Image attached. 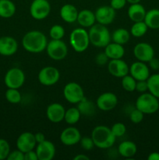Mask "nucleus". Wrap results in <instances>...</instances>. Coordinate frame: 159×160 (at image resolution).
Instances as JSON below:
<instances>
[{"instance_id": "c85d7f7f", "label": "nucleus", "mask_w": 159, "mask_h": 160, "mask_svg": "<svg viewBox=\"0 0 159 160\" xmlns=\"http://www.w3.org/2000/svg\"><path fill=\"white\" fill-rule=\"evenodd\" d=\"M148 92L157 98H159V73L150 75L147 80Z\"/></svg>"}, {"instance_id": "f03ea898", "label": "nucleus", "mask_w": 159, "mask_h": 160, "mask_svg": "<svg viewBox=\"0 0 159 160\" xmlns=\"http://www.w3.org/2000/svg\"><path fill=\"white\" fill-rule=\"evenodd\" d=\"M94 145L101 149H108L113 146L116 137L112 134L111 128L104 125L95 127L91 133Z\"/></svg>"}, {"instance_id": "423d86ee", "label": "nucleus", "mask_w": 159, "mask_h": 160, "mask_svg": "<svg viewBox=\"0 0 159 160\" xmlns=\"http://www.w3.org/2000/svg\"><path fill=\"white\" fill-rule=\"evenodd\" d=\"M46 52L51 59L60 61L66 57L68 54V47L63 41L51 39V41L48 42Z\"/></svg>"}, {"instance_id": "de8ad7c7", "label": "nucleus", "mask_w": 159, "mask_h": 160, "mask_svg": "<svg viewBox=\"0 0 159 160\" xmlns=\"http://www.w3.org/2000/svg\"><path fill=\"white\" fill-rule=\"evenodd\" d=\"M148 160H159V152H153L150 153L149 156H147Z\"/></svg>"}, {"instance_id": "9b49d317", "label": "nucleus", "mask_w": 159, "mask_h": 160, "mask_svg": "<svg viewBox=\"0 0 159 160\" xmlns=\"http://www.w3.org/2000/svg\"><path fill=\"white\" fill-rule=\"evenodd\" d=\"M133 55L138 61L148 62L154 57V50L150 44L140 42L134 46Z\"/></svg>"}, {"instance_id": "49530a36", "label": "nucleus", "mask_w": 159, "mask_h": 160, "mask_svg": "<svg viewBox=\"0 0 159 160\" xmlns=\"http://www.w3.org/2000/svg\"><path fill=\"white\" fill-rule=\"evenodd\" d=\"M34 137H35V140L37 142V144L41 143L43 141L45 140V134L41 132H37L36 134H34Z\"/></svg>"}, {"instance_id": "09e8293b", "label": "nucleus", "mask_w": 159, "mask_h": 160, "mask_svg": "<svg viewBox=\"0 0 159 160\" xmlns=\"http://www.w3.org/2000/svg\"><path fill=\"white\" fill-rule=\"evenodd\" d=\"M74 160H90V158L84 154H78L73 158Z\"/></svg>"}, {"instance_id": "cd10ccee", "label": "nucleus", "mask_w": 159, "mask_h": 160, "mask_svg": "<svg viewBox=\"0 0 159 160\" xmlns=\"http://www.w3.org/2000/svg\"><path fill=\"white\" fill-rule=\"evenodd\" d=\"M130 33L125 28H118L112 34V42L119 45H124L130 39Z\"/></svg>"}, {"instance_id": "a211bd4d", "label": "nucleus", "mask_w": 159, "mask_h": 160, "mask_svg": "<svg viewBox=\"0 0 159 160\" xmlns=\"http://www.w3.org/2000/svg\"><path fill=\"white\" fill-rule=\"evenodd\" d=\"M129 73L136 81H147L150 77V69L146 62L136 61L129 67Z\"/></svg>"}, {"instance_id": "6e6552de", "label": "nucleus", "mask_w": 159, "mask_h": 160, "mask_svg": "<svg viewBox=\"0 0 159 160\" xmlns=\"http://www.w3.org/2000/svg\"><path fill=\"white\" fill-rule=\"evenodd\" d=\"M63 96L67 102L77 104L85 97L84 89L78 83L70 82L63 88Z\"/></svg>"}, {"instance_id": "c03bdc74", "label": "nucleus", "mask_w": 159, "mask_h": 160, "mask_svg": "<svg viewBox=\"0 0 159 160\" xmlns=\"http://www.w3.org/2000/svg\"><path fill=\"white\" fill-rule=\"evenodd\" d=\"M24 160H38L36 151H34V149H33V150H31V151L25 152Z\"/></svg>"}, {"instance_id": "79ce46f5", "label": "nucleus", "mask_w": 159, "mask_h": 160, "mask_svg": "<svg viewBox=\"0 0 159 160\" xmlns=\"http://www.w3.org/2000/svg\"><path fill=\"white\" fill-rule=\"evenodd\" d=\"M108 57L106 56V54L104 52H101L99 54L97 55L96 58H95V62L99 66H104L107 62H108Z\"/></svg>"}, {"instance_id": "c9c22d12", "label": "nucleus", "mask_w": 159, "mask_h": 160, "mask_svg": "<svg viewBox=\"0 0 159 160\" xmlns=\"http://www.w3.org/2000/svg\"><path fill=\"white\" fill-rule=\"evenodd\" d=\"M10 152V146L6 139L0 138V160L7 159Z\"/></svg>"}, {"instance_id": "7ed1b4c3", "label": "nucleus", "mask_w": 159, "mask_h": 160, "mask_svg": "<svg viewBox=\"0 0 159 160\" xmlns=\"http://www.w3.org/2000/svg\"><path fill=\"white\" fill-rule=\"evenodd\" d=\"M90 43L98 48H104L111 42V34L105 25L94 23L88 31Z\"/></svg>"}, {"instance_id": "0eeeda50", "label": "nucleus", "mask_w": 159, "mask_h": 160, "mask_svg": "<svg viewBox=\"0 0 159 160\" xmlns=\"http://www.w3.org/2000/svg\"><path fill=\"white\" fill-rule=\"evenodd\" d=\"M4 82L8 88L19 89L25 82L24 72L17 67L9 69L5 75Z\"/></svg>"}, {"instance_id": "473e14b6", "label": "nucleus", "mask_w": 159, "mask_h": 160, "mask_svg": "<svg viewBox=\"0 0 159 160\" xmlns=\"http://www.w3.org/2000/svg\"><path fill=\"white\" fill-rule=\"evenodd\" d=\"M5 97L6 99L12 104H18L22 98L20 92L16 88H8L5 93Z\"/></svg>"}, {"instance_id": "393cba45", "label": "nucleus", "mask_w": 159, "mask_h": 160, "mask_svg": "<svg viewBox=\"0 0 159 160\" xmlns=\"http://www.w3.org/2000/svg\"><path fill=\"white\" fill-rule=\"evenodd\" d=\"M137 145L130 141H125V142H121L118 147V154L126 159L132 158L137 154Z\"/></svg>"}, {"instance_id": "72a5a7b5", "label": "nucleus", "mask_w": 159, "mask_h": 160, "mask_svg": "<svg viewBox=\"0 0 159 160\" xmlns=\"http://www.w3.org/2000/svg\"><path fill=\"white\" fill-rule=\"evenodd\" d=\"M122 87L128 92H132L136 90L137 81L131 75H126L122 78Z\"/></svg>"}, {"instance_id": "4c0bfd02", "label": "nucleus", "mask_w": 159, "mask_h": 160, "mask_svg": "<svg viewBox=\"0 0 159 160\" xmlns=\"http://www.w3.org/2000/svg\"><path fill=\"white\" fill-rule=\"evenodd\" d=\"M143 117H144V113H143L141 111L139 110L137 108L133 109L129 114V119L132 121V123H135V124L140 123L143 120Z\"/></svg>"}, {"instance_id": "6ab92c4d", "label": "nucleus", "mask_w": 159, "mask_h": 160, "mask_svg": "<svg viewBox=\"0 0 159 160\" xmlns=\"http://www.w3.org/2000/svg\"><path fill=\"white\" fill-rule=\"evenodd\" d=\"M18 50V43L14 38L3 36L0 38V55L3 56H11Z\"/></svg>"}, {"instance_id": "f3484780", "label": "nucleus", "mask_w": 159, "mask_h": 160, "mask_svg": "<svg viewBox=\"0 0 159 160\" xmlns=\"http://www.w3.org/2000/svg\"><path fill=\"white\" fill-rule=\"evenodd\" d=\"M81 134L79 130L74 127L65 128L60 134V141L66 146H72L80 143Z\"/></svg>"}, {"instance_id": "a878e982", "label": "nucleus", "mask_w": 159, "mask_h": 160, "mask_svg": "<svg viewBox=\"0 0 159 160\" xmlns=\"http://www.w3.org/2000/svg\"><path fill=\"white\" fill-rule=\"evenodd\" d=\"M17 8L11 0H0V17L5 19L11 18L15 14Z\"/></svg>"}, {"instance_id": "c756f323", "label": "nucleus", "mask_w": 159, "mask_h": 160, "mask_svg": "<svg viewBox=\"0 0 159 160\" xmlns=\"http://www.w3.org/2000/svg\"><path fill=\"white\" fill-rule=\"evenodd\" d=\"M81 113L77 107H71L65 110L64 120L70 125H74L80 119Z\"/></svg>"}, {"instance_id": "ddd939ff", "label": "nucleus", "mask_w": 159, "mask_h": 160, "mask_svg": "<svg viewBox=\"0 0 159 160\" xmlns=\"http://www.w3.org/2000/svg\"><path fill=\"white\" fill-rule=\"evenodd\" d=\"M108 70L113 77L122 78L129 73V67L122 59H110L108 62Z\"/></svg>"}, {"instance_id": "aec40b11", "label": "nucleus", "mask_w": 159, "mask_h": 160, "mask_svg": "<svg viewBox=\"0 0 159 160\" xmlns=\"http://www.w3.org/2000/svg\"><path fill=\"white\" fill-rule=\"evenodd\" d=\"M65 112V108L60 103H51L47 107L46 117L52 123H58L64 120Z\"/></svg>"}, {"instance_id": "2f4dec72", "label": "nucleus", "mask_w": 159, "mask_h": 160, "mask_svg": "<svg viewBox=\"0 0 159 160\" xmlns=\"http://www.w3.org/2000/svg\"><path fill=\"white\" fill-rule=\"evenodd\" d=\"M148 30V27L144 21L135 22L130 28V34L135 38H141Z\"/></svg>"}, {"instance_id": "f704fd0d", "label": "nucleus", "mask_w": 159, "mask_h": 160, "mask_svg": "<svg viewBox=\"0 0 159 160\" xmlns=\"http://www.w3.org/2000/svg\"><path fill=\"white\" fill-rule=\"evenodd\" d=\"M49 35L54 40H62L65 35V29L59 24H55L50 28Z\"/></svg>"}, {"instance_id": "a19ab883", "label": "nucleus", "mask_w": 159, "mask_h": 160, "mask_svg": "<svg viewBox=\"0 0 159 160\" xmlns=\"http://www.w3.org/2000/svg\"><path fill=\"white\" fill-rule=\"evenodd\" d=\"M135 91L141 94L148 92V86L147 81H137Z\"/></svg>"}, {"instance_id": "20e7f679", "label": "nucleus", "mask_w": 159, "mask_h": 160, "mask_svg": "<svg viewBox=\"0 0 159 160\" xmlns=\"http://www.w3.org/2000/svg\"><path fill=\"white\" fill-rule=\"evenodd\" d=\"M136 108L144 114H153L159 109L158 98L149 92L142 93L136 101Z\"/></svg>"}, {"instance_id": "1a4fd4ad", "label": "nucleus", "mask_w": 159, "mask_h": 160, "mask_svg": "<svg viewBox=\"0 0 159 160\" xmlns=\"http://www.w3.org/2000/svg\"><path fill=\"white\" fill-rule=\"evenodd\" d=\"M51 12V5L48 0H34L30 6L31 16L37 20L47 18Z\"/></svg>"}, {"instance_id": "4be33fe9", "label": "nucleus", "mask_w": 159, "mask_h": 160, "mask_svg": "<svg viewBox=\"0 0 159 160\" xmlns=\"http://www.w3.org/2000/svg\"><path fill=\"white\" fill-rule=\"evenodd\" d=\"M60 17L65 22L69 23H74L77 20L79 11L72 4H65L60 9Z\"/></svg>"}, {"instance_id": "412c9836", "label": "nucleus", "mask_w": 159, "mask_h": 160, "mask_svg": "<svg viewBox=\"0 0 159 160\" xmlns=\"http://www.w3.org/2000/svg\"><path fill=\"white\" fill-rule=\"evenodd\" d=\"M146 12L147 11L145 9L144 6H142L140 3L130 4L127 11L128 17L134 23L135 22L143 21Z\"/></svg>"}, {"instance_id": "bb28decb", "label": "nucleus", "mask_w": 159, "mask_h": 160, "mask_svg": "<svg viewBox=\"0 0 159 160\" xmlns=\"http://www.w3.org/2000/svg\"><path fill=\"white\" fill-rule=\"evenodd\" d=\"M143 21L150 29H159V9H151L148 10Z\"/></svg>"}, {"instance_id": "ea45409f", "label": "nucleus", "mask_w": 159, "mask_h": 160, "mask_svg": "<svg viewBox=\"0 0 159 160\" xmlns=\"http://www.w3.org/2000/svg\"><path fill=\"white\" fill-rule=\"evenodd\" d=\"M8 160H24V153L20 150L17 149L9 152L8 156Z\"/></svg>"}, {"instance_id": "37998d69", "label": "nucleus", "mask_w": 159, "mask_h": 160, "mask_svg": "<svg viewBox=\"0 0 159 160\" xmlns=\"http://www.w3.org/2000/svg\"><path fill=\"white\" fill-rule=\"evenodd\" d=\"M126 0H111L110 6L115 10H119L126 6Z\"/></svg>"}, {"instance_id": "b1692460", "label": "nucleus", "mask_w": 159, "mask_h": 160, "mask_svg": "<svg viewBox=\"0 0 159 160\" xmlns=\"http://www.w3.org/2000/svg\"><path fill=\"white\" fill-rule=\"evenodd\" d=\"M76 21L82 28H90L96 21L94 12L90 9H82L78 13Z\"/></svg>"}, {"instance_id": "7c9ffc66", "label": "nucleus", "mask_w": 159, "mask_h": 160, "mask_svg": "<svg viewBox=\"0 0 159 160\" xmlns=\"http://www.w3.org/2000/svg\"><path fill=\"white\" fill-rule=\"evenodd\" d=\"M77 104V108L81 114H84L86 116H91L94 113V105L92 102L87 99L85 97Z\"/></svg>"}, {"instance_id": "39448f33", "label": "nucleus", "mask_w": 159, "mask_h": 160, "mask_svg": "<svg viewBox=\"0 0 159 160\" xmlns=\"http://www.w3.org/2000/svg\"><path fill=\"white\" fill-rule=\"evenodd\" d=\"M70 43L76 52L86 51L90 44L88 31L83 28L74 29L70 35Z\"/></svg>"}, {"instance_id": "2eb2a0df", "label": "nucleus", "mask_w": 159, "mask_h": 160, "mask_svg": "<svg viewBox=\"0 0 159 160\" xmlns=\"http://www.w3.org/2000/svg\"><path fill=\"white\" fill-rule=\"evenodd\" d=\"M36 153L38 160H51L55 155V146L50 141L45 139L36 146Z\"/></svg>"}, {"instance_id": "9d476101", "label": "nucleus", "mask_w": 159, "mask_h": 160, "mask_svg": "<svg viewBox=\"0 0 159 160\" xmlns=\"http://www.w3.org/2000/svg\"><path fill=\"white\" fill-rule=\"evenodd\" d=\"M38 81L44 86H52L59 81L60 73L57 68L51 66L45 67L39 71Z\"/></svg>"}, {"instance_id": "e433bc0d", "label": "nucleus", "mask_w": 159, "mask_h": 160, "mask_svg": "<svg viewBox=\"0 0 159 160\" xmlns=\"http://www.w3.org/2000/svg\"><path fill=\"white\" fill-rule=\"evenodd\" d=\"M111 131H112V134L117 138H120L122 136L126 134V128L125 126V124H123V123H115L112 125V128H111Z\"/></svg>"}, {"instance_id": "f8f14e48", "label": "nucleus", "mask_w": 159, "mask_h": 160, "mask_svg": "<svg viewBox=\"0 0 159 160\" xmlns=\"http://www.w3.org/2000/svg\"><path fill=\"white\" fill-rule=\"evenodd\" d=\"M118 104V98L116 95L112 92H104L97 98L96 105L101 111H111L115 109Z\"/></svg>"}, {"instance_id": "5701e85b", "label": "nucleus", "mask_w": 159, "mask_h": 160, "mask_svg": "<svg viewBox=\"0 0 159 160\" xmlns=\"http://www.w3.org/2000/svg\"><path fill=\"white\" fill-rule=\"evenodd\" d=\"M104 53L109 59H122L125 55V48L123 45L112 42L104 47Z\"/></svg>"}, {"instance_id": "8fccbe9b", "label": "nucleus", "mask_w": 159, "mask_h": 160, "mask_svg": "<svg viewBox=\"0 0 159 160\" xmlns=\"http://www.w3.org/2000/svg\"><path fill=\"white\" fill-rule=\"evenodd\" d=\"M141 0H126L127 2H129V4H135V3H140Z\"/></svg>"}, {"instance_id": "58836bf2", "label": "nucleus", "mask_w": 159, "mask_h": 160, "mask_svg": "<svg viewBox=\"0 0 159 160\" xmlns=\"http://www.w3.org/2000/svg\"><path fill=\"white\" fill-rule=\"evenodd\" d=\"M80 145L83 148V149L86 150V151H90V150L93 149L94 147L95 146L91 137L81 138L80 141Z\"/></svg>"}, {"instance_id": "f257e3e1", "label": "nucleus", "mask_w": 159, "mask_h": 160, "mask_svg": "<svg viewBox=\"0 0 159 160\" xmlns=\"http://www.w3.org/2000/svg\"><path fill=\"white\" fill-rule=\"evenodd\" d=\"M48 40L44 33L39 31H31L23 35L22 45L31 53H40L46 49Z\"/></svg>"}, {"instance_id": "dca6fc26", "label": "nucleus", "mask_w": 159, "mask_h": 160, "mask_svg": "<svg viewBox=\"0 0 159 160\" xmlns=\"http://www.w3.org/2000/svg\"><path fill=\"white\" fill-rule=\"evenodd\" d=\"M37 142L35 140L34 134L31 132H23L19 135L17 140V149L23 153L35 148Z\"/></svg>"}, {"instance_id": "a18cd8bd", "label": "nucleus", "mask_w": 159, "mask_h": 160, "mask_svg": "<svg viewBox=\"0 0 159 160\" xmlns=\"http://www.w3.org/2000/svg\"><path fill=\"white\" fill-rule=\"evenodd\" d=\"M149 63V67L154 70H159V59L157 58H153L148 62Z\"/></svg>"}, {"instance_id": "4468645a", "label": "nucleus", "mask_w": 159, "mask_h": 160, "mask_svg": "<svg viewBox=\"0 0 159 160\" xmlns=\"http://www.w3.org/2000/svg\"><path fill=\"white\" fill-rule=\"evenodd\" d=\"M115 9L111 6H102L98 7L95 11V18L98 23L108 25L114 21L115 17Z\"/></svg>"}]
</instances>
